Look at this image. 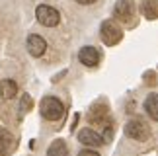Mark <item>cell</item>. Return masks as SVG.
<instances>
[{"mask_svg":"<svg viewBox=\"0 0 158 156\" xmlns=\"http://www.w3.org/2000/svg\"><path fill=\"white\" fill-rule=\"evenodd\" d=\"M113 16L115 20L123 22V23H131V20L135 18V4L133 0H117L113 8Z\"/></svg>","mask_w":158,"mask_h":156,"instance_id":"cell-5","label":"cell"},{"mask_svg":"<svg viewBox=\"0 0 158 156\" xmlns=\"http://www.w3.org/2000/svg\"><path fill=\"white\" fill-rule=\"evenodd\" d=\"M78 59H80V63L84 67H96V64L100 63V51L96 49V47H82L80 51H78Z\"/></svg>","mask_w":158,"mask_h":156,"instance_id":"cell-8","label":"cell"},{"mask_svg":"<svg viewBox=\"0 0 158 156\" xmlns=\"http://www.w3.org/2000/svg\"><path fill=\"white\" fill-rule=\"evenodd\" d=\"M26 47H27V51H29V55H31V57H41L47 51V41L41 37V35L31 33L27 37V41H26Z\"/></svg>","mask_w":158,"mask_h":156,"instance_id":"cell-6","label":"cell"},{"mask_svg":"<svg viewBox=\"0 0 158 156\" xmlns=\"http://www.w3.org/2000/svg\"><path fill=\"white\" fill-rule=\"evenodd\" d=\"M31 104H33V101H31V98H29V96L26 94V96H23V98H22L20 109H22V111H29V109H31Z\"/></svg>","mask_w":158,"mask_h":156,"instance_id":"cell-14","label":"cell"},{"mask_svg":"<svg viewBox=\"0 0 158 156\" xmlns=\"http://www.w3.org/2000/svg\"><path fill=\"white\" fill-rule=\"evenodd\" d=\"M16 148V139L10 131L0 129V156H8Z\"/></svg>","mask_w":158,"mask_h":156,"instance_id":"cell-9","label":"cell"},{"mask_svg":"<svg viewBox=\"0 0 158 156\" xmlns=\"http://www.w3.org/2000/svg\"><path fill=\"white\" fill-rule=\"evenodd\" d=\"M78 141L82 142V145H86L90 148H94V146H100V145H104V137H102L100 133H96L94 129H82V131H78Z\"/></svg>","mask_w":158,"mask_h":156,"instance_id":"cell-7","label":"cell"},{"mask_svg":"<svg viewBox=\"0 0 158 156\" xmlns=\"http://www.w3.org/2000/svg\"><path fill=\"white\" fill-rule=\"evenodd\" d=\"M78 156H100L96 150H92V148H84V150L78 152Z\"/></svg>","mask_w":158,"mask_h":156,"instance_id":"cell-15","label":"cell"},{"mask_svg":"<svg viewBox=\"0 0 158 156\" xmlns=\"http://www.w3.org/2000/svg\"><path fill=\"white\" fill-rule=\"evenodd\" d=\"M144 111L148 113L150 119L158 121V94H150L144 100Z\"/></svg>","mask_w":158,"mask_h":156,"instance_id":"cell-11","label":"cell"},{"mask_svg":"<svg viewBox=\"0 0 158 156\" xmlns=\"http://www.w3.org/2000/svg\"><path fill=\"white\" fill-rule=\"evenodd\" d=\"M16 94H18V84L14 80H10V78L0 80V98L12 100V98H16Z\"/></svg>","mask_w":158,"mask_h":156,"instance_id":"cell-10","label":"cell"},{"mask_svg":"<svg viewBox=\"0 0 158 156\" xmlns=\"http://www.w3.org/2000/svg\"><path fill=\"white\" fill-rule=\"evenodd\" d=\"M125 135L131 137L133 141L143 142L150 137V131H148L147 125H144V121H141V119H131V121L125 125Z\"/></svg>","mask_w":158,"mask_h":156,"instance_id":"cell-4","label":"cell"},{"mask_svg":"<svg viewBox=\"0 0 158 156\" xmlns=\"http://www.w3.org/2000/svg\"><path fill=\"white\" fill-rule=\"evenodd\" d=\"M100 35H102V41H104L106 45L113 47V45H117L121 41L123 31H121V27L113 20H106L104 23H102V27H100Z\"/></svg>","mask_w":158,"mask_h":156,"instance_id":"cell-2","label":"cell"},{"mask_svg":"<svg viewBox=\"0 0 158 156\" xmlns=\"http://www.w3.org/2000/svg\"><path fill=\"white\" fill-rule=\"evenodd\" d=\"M35 18H37V22L41 23V26H45V27H55V26H59V22H60L59 10H55L53 6H47V4L37 6Z\"/></svg>","mask_w":158,"mask_h":156,"instance_id":"cell-3","label":"cell"},{"mask_svg":"<svg viewBox=\"0 0 158 156\" xmlns=\"http://www.w3.org/2000/svg\"><path fill=\"white\" fill-rule=\"evenodd\" d=\"M143 16L147 20H158V0H148L143 4Z\"/></svg>","mask_w":158,"mask_h":156,"instance_id":"cell-13","label":"cell"},{"mask_svg":"<svg viewBox=\"0 0 158 156\" xmlns=\"http://www.w3.org/2000/svg\"><path fill=\"white\" fill-rule=\"evenodd\" d=\"M39 109H41V115H43L47 121H59V119L64 115L63 101L59 98H55V96H47V98L41 100Z\"/></svg>","mask_w":158,"mask_h":156,"instance_id":"cell-1","label":"cell"},{"mask_svg":"<svg viewBox=\"0 0 158 156\" xmlns=\"http://www.w3.org/2000/svg\"><path fill=\"white\" fill-rule=\"evenodd\" d=\"M78 4H84V6H88V4H94L96 0H76Z\"/></svg>","mask_w":158,"mask_h":156,"instance_id":"cell-16","label":"cell"},{"mask_svg":"<svg viewBox=\"0 0 158 156\" xmlns=\"http://www.w3.org/2000/svg\"><path fill=\"white\" fill-rule=\"evenodd\" d=\"M47 156H69V146L64 141H53L51 146L47 148Z\"/></svg>","mask_w":158,"mask_h":156,"instance_id":"cell-12","label":"cell"}]
</instances>
